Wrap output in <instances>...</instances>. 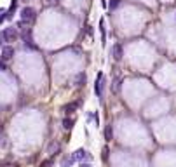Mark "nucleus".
Returning <instances> with one entry per match:
<instances>
[{"mask_svg": "<svg viewBox=\"0 0 176 167\" xmlns=\"http://www.w3.org/2000/svg\"><path fill=\"white\" fill-rule=\"evenodd\" d=\"M19 16H21V21L25 23V25H32V23H35V19H37V11L33 9V7L26 6V7H23L21 12H19Z\"/></svg>", "mask_w": 176, "mask_h": 167, "instance_id": "1", "label": "nucleus"}, {"mask_svg": "<svg viewBox=\"0 0 176 167\" xmlns=\"http://www.w3.org/2000/svg\"><path fill=\"white\" fill-rule=\"evenodd\" d=\"M75 162H92V155L85 148H77V150L72 153Z\"/></svg>", "mask_w": 176, "mask_h": 167, "instance_id": "2", "label": "nucleus"}, {"mask_svg": "<svg viewBox=\"0 0 176 167\" xmlns=\"http://www.w3.org/2000/svg\"><path fill=\"white\" fill-rule=\"evenodd\" d=\"M2 38H4V42L11 44V42H16L18 38V28L16 26H7L4 32H2Z\"/></svg>", "mask_w": 176, "mask_h": 167, "instance_id": "3", "label": "nucleus"}, {"mask_svg": "<svg viewBox=\"0 0 176 167\" xmlns=\"http://www.w3.org/2000/svg\"><path fill=\"white\" fill-rule=\"evenodd\" d=\"M105 75H103L101 71L98 73V77H96V85H94V94H96L98 97H101L103 96V89H105Z\"/></svg>", "mask_w": 176, "mask_h": 167, "instance_id": "4", "label": "nucleus"}, {"mask_svg": "<svg viewBox=\"0 0 176 167\" xmlns=\"http://www.w3.org/2000/svg\"><path fill=\"white\" fill-rule=\"evenodd\" d=\"M0 58H2L4 61H11L12 58H14V47H12V45H4V47H2Z\"/></svg>", "mask_w": 176, "mask_h": 167, "instance_id": "5", "label": "nucleus"}, {"mask_svg": "<svg viewBox=\"0 0 176 167\" xmlns=\"http://www.w3.org/2000/svg\"><path fill=\"white\" fill-rule=\"evenodd\" d=\"M112 58L115 61H120L124 58V47H122V44H115L112 47Z\"/></svg>", "mask_w": 176, "mask_h": 167, "instance_id": "6", "label": "nucleus"}, {"mask_svg": "<svg viewBox=\"0 0 176 167\" xmlns=\"http://www.w3.org/2000/svg\"><path fill=\"white\" fill-rule=\"evenodd\" d=\"M77 108H79V103H77V101H70V103H66V104H63L61 112H63L65 115H72L73 112H77Z\"/></svg>", "mask_w": 176, "mask_h": 167, "instance_id": "7", "label": "nucleus"}, {"mask_svg": "<svg viewBox=\"0 0 176 167\" xmlns=\"http://www.w3.org/2000/svg\"><path fill=\"white\" fill-rule=\"evenodd\" d=\"M85 80H87L85 73H84V71H80V73H77V75L73 77V85L82 87V85H85Z\"/></svg>", "mask_w": 176, "mask_h": 167, "instance_id": "8", "label": "nucleus"}, {"mask_svg": "<svg viewBox=\"0 0 176 167\" xmlns=\"http://www.w3.org/2000/svg\"><path fill=\"white\" fill-rule=\"evenodd\" d=\"M16 9H18V0H12L11 7L6 11V19H7V21H11L12 17H14V12H16Z\"/></svg>", "mask_w": 176, "mask_h": 167, "instance_id": "9", "label": "nucleus"}, {"mask_svg": "<svg viewBox=\"0 0 176 167\" xmlns=\"http://www.w3.org/2000/svg\"><path fill=\"white\" fill-rule=\"evenodd\" d=\"M75 125V120L72 119V117H65L63 120H61V127H63L65 131H72Z\"/></svg>", "mask_w": 176, "mask_h": 167, "instance_id": "10", "label": "nucleus"}, {"mask_svg": "<svg viewBox=\"0 0 176 167\" xmlns=\"http://www.w3.org/2000/svg\"><path fill=\"white\" fill-rule=\"evenodd\" d=\"M100 32H101V45H107V26H105V19H100Z\"/></svg>", "mask_w": 176, "mask_h": 167, "instance_id": "11", "label": "nucleus"}, {"mask_svg": "<svg viewBox=\"0 0 176 167\" xmlns=\"http://www.w3.org/2000/svg\"><path fill=\"white\" fill-rule=\"evenodd\" d=\"M75 164V160H73V157L72 155H66V157H63L61 160H59V165L61 167H72Z\"/></svg>", "mask_w": 176, "mask_h": 167, "instance_id": "12", "label": "nucleus"}, {"mask_svg": "<svg viewBox=\"0 0 176 167\" xmlns=\"http://www.w3.org/2000/svg\"><path fill=\"white\" fill-rule=\"evenodd\" d=\"M103 138H105V141H112L113 139V129H112V125H105V129H103Z\"/></svg>", "mask_w": 176, "mask_h": 167, "instance_id": "13", "label": "nucleus"}, {"mask_svg": "<svg viewBox=\"0 0 176 167\" xmlns=\"http://www.w3.org/2000/svg\"><path fill=\"white\" fill-rule=\"evenodd\" d=\"M120 87H122V80H120L119 77H115L113 82H112V92H113V94H117V92L120 91Z\"/></svg>", "mask_w": 176, "mask_h": 167, "instance_id": "14", "label": "nucleus"}, {"mask_svg": "<svg viewBox=\"0 0 176 167\" xmlns=\"http://www.w3.org/2000/svg\"><path fill=\"white\" fill-rule=\"evenodd\" d=\"M0 146H2V148H4V150H6V148H9V146H11V141H9V138H7V136H0Z\"/></svg>", "mask_w": 176, "mask_h": 167, "instance_id": "15", "label": "nucleus"}, {"mask_svg": "<svg viewBox=\"0 0 176 167\" xmlns=\"http://www.w3.org/2000/svg\"><path fill=\"white\" fill-rule=\"evenodd\" d=\"M120 4H122V0H110V2H108V9L115 11V9L120 7Z\"/></svg>", "mask_w": 176, "mask_h": 167, "instance_id": "16", "label": "nucleus"}, {"mask_svg": "<svg viewBox=\"0 0 176 167\" xmlns=\"http://www.w3.org/2000/svg\"><path fill=\"white\" fill-rule=\"evenodd\" d=\"M47 153H58V145H56V143L47 145Z\"/></svg>", "mask_w": 176, "mask_h": 167, "instance_id": "17", "label": "nucleus"}, {"mask_svg": "<svg viewBox=\"0 0 176 167\" xmlns=\"http://www.w3.org/2000/svg\"><path fill=\"white\" fill-rule=\"evenodd\" d=\"M101 157H103V160H108V157H110V150H108V146H103Z\"/></svg>", "mask_w": 176, "mask_h": 167, "instance_id": "18", "label": "nucleus"}, {"mask_svg": "<svg viewBox=\"0 0 176 167\" xmlns=\"http://www.w3.org/2000/svg\"><path fill=\"white\" fill-rule=\"evenodd\" d=\"M59 2H61V0H45V6L54 7V6H59Z\"/></svg>", "mask_w": 176, "mask_h": 167, "instance_id": "19", "label": "nucleus"}, {"mask_svg": "<svg viewBox=\"0 0 176 167\" xmlns=\"http://www.w3.org/2000/svg\"><path fill=\"white\" fill-rule=\"evenodd\" d=\"M7 70V65H6V61L0 58V71H6Z\"/></svg>", "mask_w": 176, "mask_h": 167, "instance_id": "20", "label": "nucleus"}, {"mask_svg": "<svg viewBox=\"0 0 176 167\" xmlns=\"http://www.w3.org/2000/svg\"><path fill=\"white\" fill-rule=\"evenodd\" d=\"M51 165H53V160H44L40 164V167H51Z\"/></svg>", "mask_w": 176, "mask_h": 167, "instance_id": "21", "label": "nucleus"}, {"mask_svg": "<svg viewBox=\"0 0 176 167\" xmlns=\"http://www.w3.org/2000/svg\"><path fill=\"white\" fill-rule=\"evenodd\" d=\"M79 167H92V164H89V162H79Z\"/></svg>", "mask_w": 176, "mask_h": 167, "instance_id": "22", "label": "nucleus"}, {"mask_svg": "<svg viewBox=\"0 0 176 167\" xmlns=\"http://www.w3.org/2000/svg\"><path fill=\"white\" fill-rule=\"evenodd\" d=\"M85 33H87V35H89V37L92 38V30H91V26H87V30H85Z\"/></svg>", "mask_w": 176, "mask_h": 167, "instance_id": "23", "label": "nucleus"}, {"mask_svg": "<svg viewBox=\"0 0 176 167\" xmlns=\"http://www.w3.org/2000/svg\"><path fill=\"white\" fill-rule=\"evenodd\" d=\"M101 7H103V9H107V7H108V2H107V0H101Z\"/></svg>", "mask_w": 176, "mask_h": 167, "instance_id": "24", "label": "nucleus"}, {"mask_svg": "<svg viewBox=\"0 0 176 167\" xmlns=\"http://www.w3.org/2000/svg\"><path fill=\"white\" fill-rule=\"evenodd\" d=\"M2 44H4V38H2V33H0V45H2Z\"/></svg>", "mask_w": 176, "mask_h": 167, "instance_id": "25", "label": "nucleus"}]
</instances>
